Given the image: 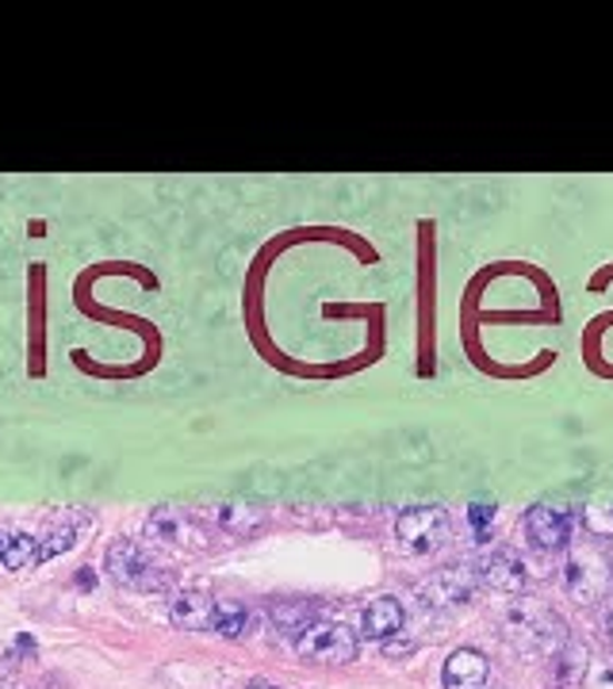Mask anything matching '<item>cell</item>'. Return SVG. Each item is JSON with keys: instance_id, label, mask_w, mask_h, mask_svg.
Listing matches in <instances>:
<instances>
[{"instance_id": "2", "label": "cell", "mask_w": 613, "mask_h": 689, "mask_svg": "<svg viewBox=\"0 0 613 689\" xmlns=\"http://www.w3.org/2000/svg\"><path fill=\"white\" fill-rule=\"evenodd\" d=\"M296 651L310 662H349L357 659V636L338 620H310L296 636Z\"/></svg>"}, {"instance_id": "6", "label": "cell", "mask_w": 613, "mask_h": 689, "mask_svg": "<svg viewBox=\"0 0 613 689\" xmlns=\"http://www.w3.org/2000/svg\"><path fill=\"white\" fill-rule=\"evenodd\" d=\"M606 563H602L594 551H575L572 559H567V567H564V586H567V593L572 598H580V601H594V598H602V590H606Z\"/></svg>"}, {"instance_id": "3", "label": "cell", "mask_w": 613, "mask_h": 689, "mask_svg": "<svg viewBox=\"0 0 613 689\" xmlns=\"http://www.w3.org/2000/svg\"><path fill=\"white\" fill-rule=\"evenodd\" d=\"M108 571H111V579H116V582L135 586V590H154V586H166L161 571L154 567V559L146 556V551L138 548L135 540H116V545L108 548Z\"/></svg>"}, {"instance_id": "8", "label": "cell", "mask_w": 613, "mask_h": 689, "mask_svg": "<svg viewBox=\"0 0 613 689\" xmlns=\"http://www.w3.org/2000/svg\"><path fill=\"white\" fill-rule=\"evenodd\" d=\"M146 532H150L154 540H161V545H172V548H204V540H200L204 532L196 529L177 506H161V510H154L150 521H146Z\"/></svg>"}, {"instance_id": "18", "label": "cell", "mask_w": 613, "mask_h": 689, "mask_svg": "<svg viewBox=\"0 0 613 689\" xmlns=\"http://www.w3.org/2000/svg\"><path fill=\"white\" fill-rule=\"evenodd\" d=\"M468 517H472V525H476V532H487V521L491 517H495V506H487V502H476L468 510Z\"/></svg>"}, {"instance_id": "14", "label": "cell", "mask_w": 613, "mask_h": 689, "mask_svg": "<svg viewBox=\"0 0 613 689\" xmlns=\"http://www.w3.org/2000/svg\"><path fill=\"white\" fill-rule=\"evenodd\" d=\"M215 525L227 532H235V537H249V532L257 529V525L265 521L261 510H254V506H241V502H219L215 506Z\"/></svg>"}, {"instance_id": "12", "label": "cell", "mask_w": 613, "mask_h": 689, "mask_svg": "<svg viewBox=\"0 0 613 689\" xmlns=\"http://www.w3.org/2000/svg\"><path fill=\"white\" fill-rule=\"evenodd\" d=\"M403 620H407V609L399 606L395 598H376L365 606V613H360V632L368 636V640H387V636L403 632Z\"/></svg>"}, {"instance_id": "9", "label": "cell", "mask_w": 613, "mask_h": 689, "mask_svg": "<svg viewBox=\"0 0 613 689\" xmlns=\"http://www.w3.org/2000/svg\"><path fill=\"white\" fill-rule=\"evenodd\" d=\"M215 593L207 590H180L172 593V606H169V617L172 625L188 628V632H204V628L215 625Z\"/></svg>"}, {"instance_id": "5", "label": "cell", "mask_w": 613, "mask_h": 689, "mask_svg": "<svg viewBox=\"0 0 613 689\" xmlns=\"http://www.w3.org/2000/svg\"><path fill=\"white\" fill-rule=\"evenodd\" d=\"M479 586V575L472 567H445L422 586V606H464L472 601Z\"/></svg>"}, {"instance_id": "19", "label": "cell", "mask_w": 613, "mask_h": 689, "mask_svg": "<svg viewBox=\"0 0 613 689\" xmlns=\"http://www.w3.org/2000/svg\"><path fill=\"white\" fill-rule=\"evenodd\" d=\"M246 689H276V686H269V682H261V678H254V682H249Z\"/></svg>"}, {"instance_id": "11", "label": "cell", "mask_w": 613, "mask_h": 689, "mask_svg": "<svg viewBox=\"0 0 613 689\" xmlns=\"http://www.w3.org/2000/svg\"><path fill=\"white\" fill-rule=\"evenodd\" d=\"M479 582L498 593H522L525 590V567L514 551H491L479 567Z\"/></svg>"}, {"instance_id": "7", "label": "cell", "mask_w": 613, "mask_h": 689, "mask_svg": "<svg viewBox=\"0 0 613 689\" xmlns=\"http://www.w3.org/2000/svg\"><path fill=\"white\" fill-rule=\"evenodd\" d=\"M525 532H530L533 548L541 551H560L567 548V537H572V525L560 506H533L525 513Z\"/></svg>"}, {"instance_id": "13", "label": "cell", "mask_w": 613, "mask_h": 689, "mask_svg": "<svg viewBox=\"0 0 613 689\" xmlns=\"http://www.w3.org/2000/svg\"><path fill=\"white\" fill-rule=\"evenodd\" d=\"M42 559H47V551H42V545L34 537L0 529V571H8V575L28 571V567H39Z\"/></svg>"}, {"instance_id": "17", "label": "cell", "mask_w": 613, "mask_h": 689, "mask_svg": "<svg viewBox=\"0 0 613 689\" xmlns=\"http://www.w3.org/2000/svg\"><path fill=\"white\" fill-rule=\"evenodd\" d=\"M273 617H276V625H280L284 632H304V628L310 625V609L304 606V601H296V606H280Z\"/></svg>"}, {"instance_id": "10", "label": "cell", "mask_w": 613, "mask_h": 689, "mask_svg": "<svg viewBox=\"0 0 613 689\" xmlns=\"http://www.w3.org/2000/svg\"><path fill=\"white\" fill-rule=\"evenodd\" d=\"M487 675H491V667L476 648H456L445 659V670H442L445 689H483L487 686Z\"/></svg>"}, {"instance_id": "16", "label": "cell", "mask_w": 613, "mask_h": 689, "mask_svg": "<svg viewBox=\"0 0 613 689\" xmlns=\"http://www.w3.org/2000/svg\"><path fill=\"white\" fill-rule=\"evenodd\" d=\"M583 525L594 537H613V502H591L583 510Z\"/></svg>"}, {"instance_id": "15", "label": "cell", "mask_w": 613, "mask_h": 689, "mask_svg": "<svg viewBox=\"0 0 613 689\" xmlns=\"http://www.w3.org/2000/svg\"><path fill=\"white\" fill-rule=\"evenodd\" d=\"M246 625H249V613L241 606H235V601H219L215 606V632L219 636H227V640H238L241 632H246Z\"/></svg>"}, {"instance_id": "4", "label": "cell", "mask_w": 613, "mask_h": 689, "mask_svg": "<svg viewBox=\"0 0 613 689\" xmlns=\"http://www.w3.org/2000/svg\"><path fill=\"white\" fill-rule=\"evenodd\" d=\"M511 628L517 632V640L530 643V648L556 651L560 643H564V625H560V617L548 613L545 606H533V601H522V606L511 609Z\"/></svg>"}, {"instance_id": "1", "label": "cell", "mask_w": 613, "mask_h": 689, "mask_svg": "<svg viewBox=\"0 0 613 689\" xmlns=\"http://www.w3.org/2000/svg\"><path fill=\"white\" fill-rule=\"evenodd\" d=\"M448 537V513L442 506H414V510L399 513L395 521V540L411 556H429L445 545Z\"/></svg>"}, {"instance_id": "20", "label": "cell", "mask_w": 613, "mask_h": 689, "mask_svg": "<svg viewBox=\"0 0 613 689\" xmlns=\"http://www.w3.org/2000/svg\"><path fill=\"white\" fill-rule=\"evenodd\" d=\"M610 636H613V613H610Z\"/></svg>"}]
</instances>
